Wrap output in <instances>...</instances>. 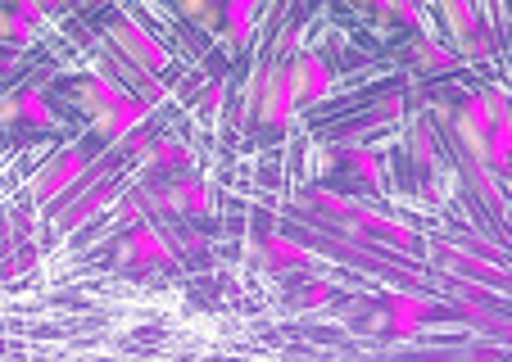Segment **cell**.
Segmentation results:
<instances>
[{
    "instance_id": "cell-8",
    "label": "cell",
    "mask_w": 512,
    "mask_h": 362,
    "mask_svg": "<svg viewBox=\"0 0 512 362\" xmlns=\"http://www.w3.org/2000/svg\"><path fill=\"white\" fill-rule=\"evenodd\" d=\"M150 114H155V109L145 105V100L127 96L123 105H114L109 114H96V118H91V127H96V136H105V141H109L105 150H118V145H127L145 123H150Z\"/></svg>"
},
{
    "instance_id": "cell-11",
    "label": "cell",
    "mask_w": 512,
    "mask_h": 362,
    "mask_svg": "<svg viewBox=\"0 0 512 362\" xmlns=\"http://www.w3.org/2000/svg\"><path fill=\"white\" fill-rule=\"evenodd\" d=\"M168 200H173V218H213V186L204 177H173Z\"/></svg>"
},
{
    "instance_id": "cell-30",
    "label": "cell",
    "mask_w": 512,
    "mask_h": 362,
    "mask_svg": "<svg viewBox=\"0 0 512 362\" xmlns=\"http://www.w3.org/2000/svg\"><path fill=\"white\" fill-rule=\"evenodd\" d=\"M19 118V96H0V123H14Z\"/></svg>"
},
{
    "instance_id": "cell-6",
    "label": "cell",
    "mask_w": 512,
    "mask_h": 362,
    "mask_svg": "<svg viewBox=\"0 0 512 362\" xmlns=\"http://www.w3.org/2000/svg\"><path fill=\"white\" fill-rule=\"evenodd\" d=\"M345 222L358 231V236H381V240H390L399 254H413V245H417V227H413V222L395 218V213H381V209H372V204H363V200L354 204V213H349Z\"/></svg>"
},
{
    "instance_id": "cell-22",
    "label": "cell",
    "mask_w": 512,
    "mask_h": 362,
    "mask_svg": "<svg viewBox=\"0 0 512 362\" xmlns=\"http://www.w3.org/2000/svg\"><path fill=\"white\" fill-rule=\"evenodd\" d=\"M404 91H390V96H381L377 105H372V114L363 118V132H377V127H395L399 118H404Z\"/></svg>"
},
{
    "instance_id": "cell-12",
    "label": "cell",
    "mask_w": 512,
    "mask_h": 362,
    "mask_svg": "<svg viewBox=\"0 0 512 362\" xmlns=\"http://www.w3.org/2000/svg\"><path fill=\"white\" fill-rule=\"evenodd\" d=\"M386 308H390V331L395 335H417L431 313V299L426 295H408V290H386Z\"/></svg>"
},
{
    "instance_id": "cell-15",
    "label": "cell",
    "mask_w": 512,
    "mask_h": 362,
    "mask_svg": "<svg viewBox=\"0 0 512 362\" xmlns=\"http://www.w3.org/2000/svg\"><path fill=\"white\" fill-rule=\"evenodd\" d=\"M14 96H19V118L28 127L50 132V127L59 123V114H55V105H50V96H46V86H41V82H23Z\"/></svg>"
},
{
    "instance_id": "cell-25",
    "label": "cell",
    "mask_w": 512,
    "mask_h": 362,
    "mask_svg": "<svg viewBox=\"0 0 512 362\" xmlns=\"http://www.w3.org/2000/svg\"><path fill=\"white\" fill-rule=\"evenodd\" d=\"M458 114H463L467 123H472L476 132H485V136H490V127L503 118V114H494V105H490V96H485V91H476V96H467Z\"/></svg>"
},
{
    "instance_id": "cell-1",
    "label": "cell",
    "mask_w": 512,
    "mask_h": 362,
    "mask_svg": "<svg viewBox=\"0 0 512 362\" xmlns=\"http://www.w3.org/2000/svg\"><path fill=\"white\" fill-rule=\"evenodd\" d=\"M105 46L141 77H164L173 68V46L141 23V14H118L105 28Z\"/></svg>"
},
{
    "instance_id": "cell-14",
    "label": "cell",
    "mask_w": 512,
    "mask_h": 362,
    "mask_svg": "<svg viewBox=\"0 0 512 362\" xmlns=\"http://www.w3.org/2000/svg\"><path fill=\"white\" fill-rule=\"evenodd\" d=\"M463 177H467V186L485 200V209H490L494 218L499 222L508 218V191H503V177H494L485 163H467V159H463Z\"/></svg>"
},
{
    "instance_id": "cell-24",
    "label": "cell",
    "mask_w": 512,
    "mask_h": 362,
    "mask_svg": "<svg viewBox=\"0 0 512 362\" xmlns=\"http://www.w3.org/2000/svg\"><path fill=\"white\" fill-rule=\"evenodd\" d=\"M309 204H313V209H322V213H327V218H336V222H345L349 218V213H354V195H340V191H327V186H313V191H309Z\"/></svg>"
},
{
    "instance_id": "cell-28",
    "label": "cell",
    "mask_w": 512,
    "mask_h": 362,
    "mask_svg": "<svg viewBox=\"0 0 512 362\" xmlns=\"http://www.w3.org/2000/svg\"><path fill=\"white\" fill-rule=\"evenodd\" d=\"M390 19L408 23V28H422V32H435V28H431V14H426V10H422V5H408V0H404V5H395V14H390Z\"/></svg>"
},
{
    "instance_id": "cell-13",
    "label": "cell",
    "mask_w": 512,
    "mask_h": 362,
    "mask_svg": "<svg viewBox=\"0 0 512 362\" xmlns=\"http://www.w3.org/2000/svg\"><path fill=\"white\" fill-rule=\"evenodd\" d=\"M408 55H413V64L422 68V73H454V68L463 64L440 32H417L413 46H408Z\"/></svg>"
},
{
    "instance_id": "cell-31",
    "label": "cell",
    "mask_w": 512,
    "mask_h": 362,
    "mask_svg": "<svg viewBox=\"0 0 512 362\" xmlns=\"http://www.w3.org/2000/svg\"><path fill=\"white\" fill-rule=\"evenodd\" d=\"M0 249H5V236H0Z\"/></svg>"
},
{
    "instance_id": "cell-23",
    "label": "cell",
    "mask_w": 512,
    "mask_h": 362,
    "mask_svg": "<svg viewBox=\"0 0 512 362\" xmlns=\"http://www.w3.org/2000/svg\"><path fill=\"white\" fill-rule=\"evenodd\" d=\"M408 145H413V159L422 163V168H431V172H435V168H440V163H445V159H440V145H435V127L426 123V118L413 127V136H408Z\"/></svg>"
},
{
    "instance_id": "cell-17",
    "label": "cell",
    "mask_w": 512,
    "mask_h": 362,
    "mask_svg": "<svg viewBox=\"0 0 512 362\" xmlns=\"http://www.w3.org/2000/svg\"><path fill=\"white\" fill-rule=\"evenodd\" d=\"M259 5L254 0H232L227 10H218V23H227V37H232L236 50H250L254 41V23H259Z\"/></svg>"
},
{
    "instance_id": "cell-2",
    "label": "cell",
    "mask_w": 512,
    "mask_h": 362,
    "mask_svg": "<svg viewBox=\"0 0 512 362\" xmlns=\"http://www.w3.org/2000/svg\"><path fill=\"white\" fill-rule=\"evenodd\" d=\"M300 114V86L281 64H263L254 73V118L272 127H286Z\"/></svg>"
},
{
    "instance_id": "cell-29",
    "label": "cell",
    "mask_w": 512,
    "mask_h": 362,
    "mask_svg": "<svg viewBox=\"0 0 512 362\" xmlns=\"http://www.w3.org/2000/svg\"><path fill=\"white\" fill-rule=\"evenodd\" d=\"M177 14H182V19H195L209 37L218 32V10H209V5H177Z\"/></svg>"
},
{
    "instance_id": "cell-19",
    "label": "cell",
    "mask_w": 512,
    "mask_h": 362,
    "mask_svg": "<svg viewBox=\"0 0 512 362\" xmlns=\"http://www.w3.org/2000/svg\"><path fill=\"white\" fill-rule=\"evenodd\" d=\"M340 159H345L349 168L358 172V177L368 181L372 191H386V168H381V159H377V150H372V145L345 141V145H340Z\"/></svg>"
},
{
    "instance_id": "cell-16",
    "label": "cell",
    "mask_w": 512,
    "mask_h": 362,
    "mask_svg": "<svg viewBox=\"0 0 512 362\" xmlns=\"http://www.w3.org/2000/svg\"><path fill=\"white\" fill-rule=\"evenodd\" d=\"M440 19H445V41L449 50H458L463 41H472L476 32H481V10L476 5H467V0H449V5H440Z\"/></svg>"
},
{
    "instance_id": "cell-10",
    "label": "cell",
    "mask_w": 512,
    "mask_h": 362,
    "mask_svg": "<svg viewBox=\"0 0 512 362\" xmlns=\"http://www.w3.org/2000/svg\"><path fill=\"white\" fill-rule=\"evenodd\" d=\"M254 258H259L263 267H272V272H286V267H313L318 263V249H309L304 240L286 236V231H272V236H263V245L254 249Z\"/></svg>"
},
{
    "instance_id": "cell-5",
    "label": "cell",
    "mask_w": 512,
    "mask_h": 362,
    "mask_svg": "<svg viewBox=\"0 0 512 362\" xmlns=\"http://www.w3.org/2000/svg\"><path fill=\"white\" fill-rule=\"evenodd\" d=\"M431 249H435V258H440V263H445L458 281L481 277L490 295H499V290L508 286V263H499V258H485L481 249H472V245H454V240H435Z\"/></svg>"
},
{
    "instance_id": "cell-18",
    "label": "cell",
    "mask_w": 512,
    "mask_h": 362,
    "mask_svg": "<svg viewBox=\"0 0 512 362\" xmlns=\"http://www.w3.org/2000/svg\"><path fill=\"white\" fill-rule=\"evenodd\" d=\"M145 163H155V168H164L177 177V172H186L195 163V150H191V141H182V136H155Z\"/></svg>"
},
{
    "instance_id": "cell-9",
    "label": "cell",
    "mask_w": 512,
    "mask_h": 362,
    "mask_svg": "<svg viewBox=\"0 0 512 362\" xmlns=\"http://www.w3.org/2000/svg\"><path fill=\"white\" fill-rule=\"evenodd\" d=\"M132 96L118 77H109L105 68H91V73H82V82H78V91H73V100L82 105V114H109L114 105H123V100Z\"/></svg>"
},
{
    "instance_id": "cell-7",
    "label": "cell",
    "mask_w": 512,
    "mask_h": 362,
    "mask_svg": "<svg viewBox=\"0 0 512 362\" xmlns=\"http://www.w3.org/2000/svg\"><path fill=\"white\" fill-rule=\"evenodd\" d=\"M286 73L300 86V105H322V100H331V91H336V68H331V59L322 55V50H304L300 59L286 64Z\"/></svg>"
},
{
    "instance_id": "cell-21",
    "label": "cell",
    "mask_w": 512,
    "mask_h": 362,
    "mask_svg": "<svg viewBox=\"0 0 512 362\" xmlns=\"http://www.w3.org/2000/svg\"><path fill=\"white\" fill-rule=\"evenodd\" d=\"M37 37H41V28H32L14 10H0V41H10L14 50H28V46H37Z\"/></svg>"
},
{
    "instance_id": "cell-4",
    "label": "cell",
    "mask_w": 512,
    "mask_h": 362,
    "mask_svg": "<svg viewBox=\"0 0 512 362\" xmlns=\"http://www.w3.org/2000/svg\"><path fill=\"white\" fill-rule=\"evenodd\" d=\"M91 172V154L78 150V145H68L59 150L46 168L32 177V200L37 204H55V200H68V195L78 191V181Z\"/></svg>"
},
{
    "instance_id": "cell-20",
    "label": "cell",
    "mask_w": 512,
    "mask_h": 362,
    "mask_svg": "<svg viewBox=\"0 0 512 362\" xmlns=\"http://www.w3.org/2000/svg\"><path fill=\"white\" fill-rule=\"evenodd\" d=\"M449 299H454V304H458V313H463L467 322L485 326V331H503V335H508V322H503V317L494 313V308H485L481 299H472V295H467V290L458 286V281H454V286H449Z\"/></svg>"
},
{
    "instance_id": "cell-3",
    "label": "cell",
    "mask_w": 512,
    "mask_h": 362,
    "mask_svg": "<svg viewBox=\"0 0 512 362\" xmlns=\"http://www.w3.org/2000/svg\"><path fill=\"white\" fill-rule=\"evenodd\" d=\"M123 272H150V267H168L177 263V249L168 240V231L159 222H141L132 227L123 240H118V258H114Z\"/></svg>"
},
{
    "instance_id": "cell-27",
    "label": "cell",
    "mask_w": 512,
    "mask_h": 362,
    "mask_svg": "<svg viewBox=\"0 0 512 362\" xmlns=\"http://www.w3.org/2000/svg\"><path fill=\"white\" fill-rule=\"evenodd\" d=\"M336 281H313V286H304L300 290V295H295V304H300V308H327L331 304V299H336Z\"/></svg>"
},
{
    "instance_id": "cell-26",
    "label": "cell",
    "mask_w": 512,
    "mask_h": 362,
    "mask_svg": "<svg viewBox=\"0 0 512 362\" xmlns=\"http://www.w3.org/2000/svg\"><path fill=\"white\" fill-rule=\"evenodd\" d=\"M223 105H227V82H223V77H213V82L200 91L195 109H200L204 118H218V114H223Z\"/></svg>"
}]
</instances>
